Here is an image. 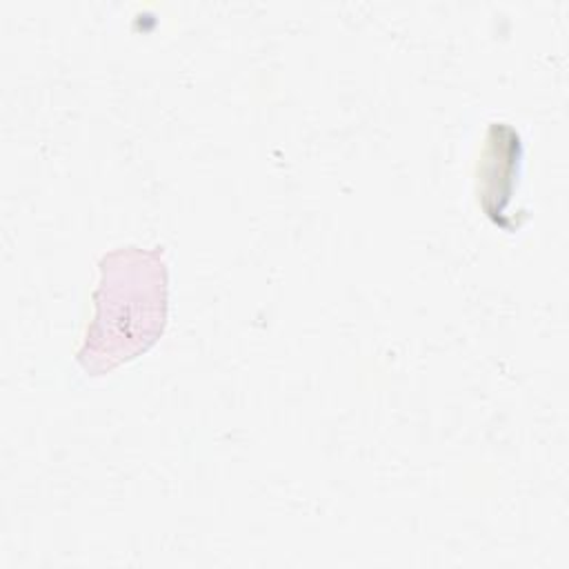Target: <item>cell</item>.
<instances>
[{
    "label": "cell",
    "mask_w": 569,
    "mask_h": 569,
    "mask_svg": "<svg viewBox=\"0 0 569 569\" xmlns=\"http://www.w3.org/2000/svg\"><path fill=\"white\" fill-rule=\"evenodd\" d=\"M93 300L96 316L78 360L87 371L100 373L138 356L162 333L167 320L162 251L120 247L104 253Z\"/></svg>",
    "instance_id": "cell-1"
}]
</instances>
